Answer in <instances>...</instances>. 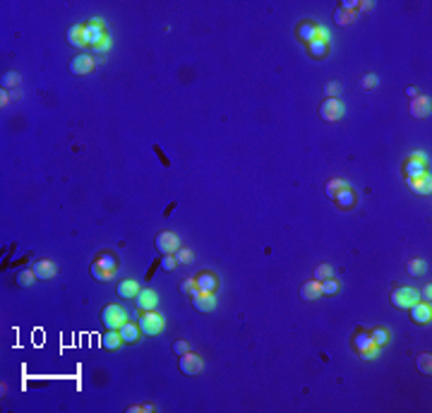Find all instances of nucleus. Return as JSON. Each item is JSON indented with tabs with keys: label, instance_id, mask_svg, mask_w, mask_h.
I'll list each match as a JSON object with an SVG mask.
<instances>
[{
	"label": "nucleus",
	"instance_id": "12",
	"mask_svg": "<svg viewBox=\"0 0 432 413\" xmlns=\"http://www.w3.org/2000/svg\"><path fill=\"white\" fill-rule=\"evenodd\" d=\"M192 305L199 312H211V310H216V295L214 293H197V295H192Z\"/></svg>",
	"mask_w": 432,
	"mask_h": 413
},
{
	"label": "nucleus",
	"instance_id": "45",
	"mask_svg": "<svg viewBox=\"0 0 432 413\" xmlns=\"http://www.w3.org/2000/svg\"><path fill=\"white\" fill-rule=\"evenodd\" d=\"M420 295L425 298V303H430V298H432V286H430V284H428V286L423 289V293H420Z\"/></svg>",
	"mask_w": 432,
	"mask_h": 413
},
{
	"label": "nucleus",
	"instance_id": "41",
	"mask_svg": "<svg viewBox=\"0 0 432 413\" xmlns=\"http://www.w3.org/2000/svg\"><path fill=\"white\" fill-rule=\"evenodd\" d=\"M180 289H183V293H190V295H197V293H199L197 279H185V281L180 284Z\"/></svg>",
	"mask_w": 432,
	"mask_h": 413
},
{
	"label": "nucleus",
	"instance_id": "46",
	"mask_svg": "<svg viewBox=\"0 0 432 413\" xmlns=\"http://www.w3.org/2000/svg\"><path fill=\"white\" fill-rule=\"evenodd\" d=\"M7 101H10V94H7V89H2V91H0V103L7 106Z\"/></svg>",
	"mask_w": 432,
	"mask_h": 413
},
{
	"label": "nucleus",
	"instance_id": "4",
	"mask_svg": "<svg viewBox=\"0 0 432 413\" xmlns=\"http://www.w3.org/2000/svg\"><path fill=\"white\" fill-rule=\"evenodd\" d=\"M420 300V293L415 289H408V286H403V289H396L392 293V303L398 308V310H411V305H415Z\"/></svg>",
	"mask_w": 432,
	"mask_h": 413
},
{
	"label": "nucleus",
	"instance_id": "42",
	"mask_svg": "<svg viewBox=\"0 0 432 413\" xmlns=\"http://www.w3.org/2000/svg\"><path fill=\"white\" fill-rule=\"evenodd\" d=\"M96 262H99V264H101L104 269H111V272L116 269V259H113V257H111L108 252H106V255H101V257H99Z\"/></svg>",
	"mask_w": 432,
	"mask_h": 413
},
{
	"label": "nucleus",
	"instance_id": "31",
	"mask_svg": "<svg viewBox=\"0 0 432 413\" xmlns=\"http://www.w3.org/2000/svg\"><path fill=\"white\" fill-rule=\"evenodd\" d=\"M372 341L377 344V346H384V344H389V339H392V334L387 329H382V327H377V329H372Z\"/></svg>",
	"mask_w": 432,
	"mask_h": 413
},
{
	"label": "nucleus",
	"instance_id": "33",
	"mask_svg": "<svg viewBox=\"0 0 432 413\" xmlns=\"http://www.w3.org/2000/svg\"><path fill=\"white\" fill-rule=\"evenodd\" d=\"M418 370L423 375H430L432 372V356L430 353H420L418 356Z\"/></svg>",
	"mask_w": 432,
	"mask_h": 413
},
{
	"label": "nucleus",
	"instance_id": "29",
	"mask_svg": "<svg viewBox=\"0 0 432 413\" xmlns=\"http://www.w3.org/2000/svg\"><path fill=\"white\" fill-rule=\"evenodd\" d=\"M319 289H322V295H334V293H339V281L334 276L324 279V281H319Z\"/></svg>",
	"mask_w": 432,
	"mask_h": 413
},
{
	"label": "nucleus",
	"instance_id": "17",
	"mask_svg": "<svg viewBox=\"0 0 432 413\" xmlns=\"http://www.w3.org/2000/svg\"><path fill=\"white\" fill-rule=\"evenodd\" d=\"M322 295V289H319V281H305L303 284V289H300V298L305 300V303H312V300H317Z\"/></svg>",
	"mask_w": 432,
	"mask_h": 413
},
{
	"label": "nucleus",
	"instance_id": "21",
	"mask_svg": "<svg viewBox=\"0 0 432 413\" xmlns=\"http://www.w3.org/2000/svg\"><path fill=\"white\" fill-rule=\"evenodd\" d=\"M101 344H104V348H108V351H116V348H120V344H125V341H122V336H120L118 329H108L106 334H104Z\"/></svg>",
	"mask_w": 432,
	"mask_h": 413
},
{
	"label": "nucleus",
	"instance_id": "36",
	"mask_svg": "<svg viewBox=\"0 0 432 413\" xmlns=\"http://www.w3.org/2000/svg\"><path fill=\"white\" fill-rule=\"evenodd\" d=\"M324 94H327V99H339V94H341V84L339 82H327L324 84Z\"/></svg>",
	"mask_w": 432,
	"mask_h": 413
},
{
	"label": "nucleus",
	"instance_id": "6",
	"mask_svg": "<svg viewBox=\"0 0 432 413\" xmlns=\"http://www.w3.org/2000/svg\"><path fill=\"white\" fill-rule=\"evenodd\" d=\"M319 116H322V120L334 123V120H339V118L344 116V103H341L339 99H327V101L319 106Z\"/></svg>",
	"mask_w": 432,
	"mask_h": 413
},
{
	"label": "nucleus",
	"instance_id": "15",
	"mask_svg": "<svg viewBox=\"0 0 432 413\" xmlns=\"http://www.w3.org/2000/svg\"><path fill=\"white\" fill-rule=\"evenodd\" d=\"M197 289H199V293H216V289H219V281H216V276H214V274L204 272V274H199V276H197Z\"/></svg>",
	"mask_w": 432,
	"mask_h": 413
},
{
	"label": "nucleus",
	"instance_id": "32",
	"mask_svg": "<svg viewBox=\"0 0 432 413\" xmlns=\"http://www.w3.org/2000/svg\"><path fill=\"white\" fill-rule=\"evenodd\" d=\"M370 346H377V344L372 341L370 334H363V331H360V334L355 336V348H358V351H365V348H370Z\"/></svg>",
	"mask_w": 432,
	"mask_h": 413
},
{
	"label": "nucleus",
	"instance_id": "16",
	"mask_svg": "<svg viewBox=\"0 0 432 413\" xmlns=\"http://www.w3.org/2000/svg\"><path fill=\"white\" fill-rule=\"evenodd\" d=\"M411 113H413V118H425V116H430V99H428V96H415L413 103H411Z\"/></svg>",
	"mask_w": 432,
	"mask_h": 413
},
{
	"label": "nucleus",
	"instance_id": "48",
	"mask_svg": "<svg viewBox=\"0 0 432 413\" xmlns=\"http://www.w3.org/2000/svg\"><path fill=\"white\" fill-rule=\"evenodd\" d=\"M406 96H411V99H415V96H418V91H415V86H406Z\"/></svg>",
	"mask_w": 432,
	"mask_h": 413
},
{
	"label": "nucleus",
	"instance_id": "38",
	"mask_svg": "<svg viewBox=\"0 0 432 413\" xmlns=\"http://www.w3.org/2000/svg\"><path fill=\"white\" fill-rule=\"evenodd\" d=\"M358 353H360V358H363V361H377V358H380V346H370V348L358 351Z\"/></svg>",
	"mask_w": 432,
	"mask_h": 413
},
{
	"label": "nucleus",
	"instance_id": "40",
	"mask_svg": "<svg viewBox=\"0 0 432 413\" xmlns=\"http://www.w3.org/2000/svg\"><path fill=\"white\" fill-rule=\"evenodd\" d=\"M377 82H380V80H377V75H365V77L360 80V86H363L365 91H372V89L377 86Z\"/></svg>",
	"mask_w": 432,
	"mask_h": 413
},
{
	"label": "nucleus",
	"instance_id": "2",
	"mask_svg": "<svg viewBox=\"0 0 432 413\" xmlns=\"http://www.w3.org/2000/svg\"><path fill=\"white\" fill-rule=\"evenodd\" d=\"M428 156L423 154V152H415V154H411V159L406 161V178L408 180H415V178H423V175H428Z\"/></svg>",
	"mask_w": 432,
	"mask_h": 413
},
{
	"label": "nucleus",
	"instance_id": "23",
	"mask_svg": "<svg viewBox=\"0 0 432 413\" xmlns=\"http://www.w3.org/2000/svg\"><path fill=\"white\" fill-rule=\"evenodd\" d=\"M137 293H139V284L132 281V279H125V281H120L118 284V295L120 298H135Z\"/></svg>",
	"mask_w": 432,
	"mask_h": 413
},
{
	"label": "nucleus",
	"instance_id": "43",
	"mask_svg": "<svg viewBox=\"0 0 432 413\" xmlns=\"http://www.w3.org/2000/svg\"><path fill=\"white\" fill-rule=\"evenodd\" d=\"M188 351H190L188 341H175V344H173V353H175V356H183V353H188Z\"/></svg>",
	"mask_w": 432,
	"mask_h": 413
},
{
	"label": "nucleus",
	"instance_id": "7",
	"mask_svg": "<svg viewBox=\"0 0 432 413\" xmlns=\"http://www.w3.org/2000/svg\"><path fill=\"white\" fill-rule=\"evenodd\" d=\"M180 248V241H178V236L175 233H171V231H161L156 236V250L161 255H175V250Z\"/></svg>",
	"mask_w": 432,
	"mask_h": 413
},
{
	"label": "nucleus",
	"instance_id": "8",
	"mask_svg": "<svg viewBox=\"0 0 432 413\" xmlns=\"http://www.w3.org/2000/svg\"><path fill=\"white\" fill-rule=\"evenodd\" d=\"M70 72L72 75H89V72H94V58L89 53H77L70 60Z\"/></svg>",
	"mask_w": 432,
	"mask_h": 413
},
{
	"label": "nucleus",
	"instance_id": "25",
	"mask_svg": "<svg viewBox=\"0 0 432 413\" xmlns=\"http://www.w3.org/2000/svg\"><path fill=\"white\" fill-rule=\"evenodd\" d=\"M91 276H94L96 281H108V279H113V272H111V269H104L99 262H94V264H91Z\"/></svg>",
	"mask_w": 432,
	"mask_h": 413
},
{
	"label": "nucleus",
	"instance_id": "20",
	"mask_svg": "<svg viewBox=\"0 0 432 413\" xmlns=\"http://www.w3.org/2000/svg\"><path fill=\"white\" fill-rule=\"evenodd\" d=\"M334 200H336V205L341 206V209H351L355 205V192L351 188H344V190H339L334 195Z\"/></svg>",
	"mask_w": 432,
	"mask_h": 413
},
{
	"label": "nucleus",
	"instance_id": "3",
	"mask_svg": "<svg viewBox=\"0 0 432 413\" xmlns=\"http://www.w3.org/2000/svg\"><path fill=\"white\" fill-rule=\"evenodd\" d=\"M101 322L106 325V329H120L127 322V312L122 305H108L101 312Z\"/></svg>",
	"mask_w": 432,
	"mask_h": 413
},
{
	"label": "nucleus",
	"instance_id": "14",
	"mask_svg": "<svg viewBox=\"0 0 432 413\" xmlns=\"http://www.w3.org/2000/svg\"><path fill=\"white\" fill-rule=\"evenodd\" d=\"M298 36H300V41L312 43L314 39H319V24H312V22L298 24Z\"/></svg>",
	"mask_w": 432,
	"mask_h": 413
},
{
	"label": "nucleus",
	"instance_id": "30",
	"mask_svg": "<svg viewBox=\"0 0 432 413\" xmlns=\"http://www.w3.org/2000/svg\"><path fill=\"white\" fill-rule=\"evenodd\" d=\"M334 276V267L331 264H319L314 269V281H324V279H331Z\"/></svg>",
	"mask_w": 432,
	"mask_h": 413
},
{
	"label": "nucleus",
	"instance_id": "39",
	"mask_svg": "<svg viewBox=\"0 0 432 413\" xmlns=\"http://www.w3.org/2000/svg\"><path fill=\"white\" fill-rule=\"evenodd\" d=\"M178 267V259L173 257V255H163V259H161V269L163 272H173Z\"/></svg>",
	"mask_w": 432,
	"mask_h": 413
},
{
	"label": "nucleus",
	"instance_id": "5",
	"mask_svg": "<svg viewBox=\"0 0 432 413\" xmlns=\"http://www.w3.org/2000/svg\"><path fill=\"white\" fill-rule=\"evenodd\" d=\"M108 34L104 32V22L99 19V17H94L89 24H84V41H86V46H99V43L104 41Z\"/></svg>",
	"mask_w": 432,
	"mask_h": 413
},
{
	"label": "nucleus",
	"instance_id": "1",
	"mask_svg": "<svg viewBox=\"0 0 432 413\" xmlns=\"http://www.w3.org/2000/svg\"><path fill=\"white\" fill-rule=\"evenodd\" d=\"M166 329V320L154 312V310H149V312H144L142 317H139V331L142 334H147V336H156L161 331Z\"/></svg>",
	"mask_w": 432,
	"mask_h": 413
},
{
	"label": "nucleus",
	"instance_id": "26",
	"mask_svg": "<svg viewBox=\"0 0 432 413\" xmlns=\"http://www.w3.org/2000/svg\"><path fill=\"white\" fill-rule=\"evenodd\" d=\"M344 188H351V185H348L346 180H341V178H331V180L327 183V195L334 197V195H336L339 190H344Z\"/></svg>",
	"mask_w": 432,
	"mask_h": 413
},
{
	"label": "nucleus",
	"instance_id": "13",
	"mask_svg": "<svg viewBox=\"0 0 432 413\" xmlns=\"http://www.w3.org/2000/svg\"><path fill=\"white\" fill-rule=\"evenodd\" d=\"M34 274H36V279H53L55 274H58V269H55V264L51 262V259H39V262H34Z\"/></svg>",
	"mask_w": 432,
	"mask_h": 413
},
{
	"label": "nucleus",
	"instance_id": "47",
	"mask_svg": "<svg viewBox=\"0 0 432 413\" xmlns=\"http://www.w3.org/2000/svg\"><path fill=\"white\" fill-rule=\"evenodd\" d=\"M360 10H375V2H358Z\"/></svg>",
	"mask_w": 432,
	"mask_h": 413
},
{
	"label": "nucleus",
	"instance_id": "9",
	"mask_svg": "<svg viewBox=\"0 0 432 413\" xmlns=\"http://www.w3.org/2000/svg\"><path fill=\"white\" fill-rule=\"evenodd\" d=\"M135 303H137V308H139L142 312H149V310H154V308L158 305L156 291H152V289H139V293L135 295Z\"/></svg>",
	"mask_w": 432,
	"mask_h": 413
},
{
	"label": "nucleus",
	"instance_id": "24",
	"mask_svg": "<svg viewBox=\"0 0 432 413\" xmlns=\"http://www.w3.org/2000/svg\"><path fill=\"white\" fill-rule=\"evenodd\" d=\"M308 48H310V55H312V58H324V55H327L329 43L322 41V39H314L312 43H308Z\"/></svg>",
	"mask_w": 432,
	"mask_h": 413
},
{
	"label": "nucleus",
	"instance_id": "18",
	"mask_svg": "<svg viewBox=\"0 0 432 413\" xmlns=\"http://www.w3.org/2000/svg\"><path fill=\"white\" fill-rule=\"evenodd\" d=\"M408 188L418 195H430L432 192V180H430V173L423 175V178H415V180H408Z\"/></svg>",
	"mask_w": 432,
	"mask_h": 413
},
{
	"label": "nucleus",
	"instance_id": "27",
	"mask_svg": "<svg viewBox=\"0 0 432 413\" xmlns=\"http://www.w3.org/2000/svg\"><path fill=\"white\" fill-rule=\"evenodd\" d=\"M34 279H36V274H34V269H22V272L17 274V284H19L22 289H27V286H32V284H34Z\"/></svg>",
	"mask_w": 432,
	"mask_h": 413
},
{
	"label": "nucleus",
	"instance_id": "10",
	"mask_svg": "<svg viewBox=\"0 0 432 413\" xmlns=\"http://www.w3.org/2000/svg\"><path fill=\"white\" fill-rule=\"evenodd\" d=\"M202 368H204V361L197 356V353H183L180 356V370L185 372V375H199L202 372Z\"/></svg>",
	"mask_w": 432,
	"mask_h": 413
},
{
	"label": "nucleus",
	"instance_id": "37",
	"mask_svg": "<svg viewBox=\"0 0 432 413\" xmlns=\"http://www.w3.org/2000/svg\"><path fill=\"white\" fill-rule=\"evenodd\" d=\"M22 82V77L17 75V72H5V77H2V89H7V86H19Z\"/></svg>",
	"mask_w": 432,
	"mask_h": 413
},
{
	"label": "nucleus",
	"instance_id": "28",
	"mask_svg": "<svg viewBox=\"0 0 432 413\" xmlns=\"http://www.w3.org/2000/svg\"><path fill=\"white\" fill-rule=\"evenodd\" d=\"M173 257L178 259V264H192V262H195V255H192L190 248H178Z\"/></svg>",
	"mask_w": 432,
	"mask_h": 413
},
{
	"label": "nucleus",
	"instance_id": "19",
	"mask_svg": "<svg viewBox=\"0 0 432 413\" xmlns=\"http://www.w3.org/2000/svg\"><path fill=\"white\" fill-rule=\"evenodd\" d=\"M68 41H70L72 48H77V51H82V48L86 46V41H84V27H82V24H75V27L68 32Z\"/></svg>",
	"mask_w": 432,
	"mask_h": 413
},
{
	"label": "nucleus",
	"instance_id": "11",
	"mask_svg": "<svg viewBox=\"0 0 432 413\" xmlns=\"http://www.w3.org/2000/svg\"><path fill=\"white\" fill-rule=\"evenodd\" d=\"M411 315H413V322L415 325H430L432 320V310H430V303H415L411 305Z\"/></svg>",
	"mask_w": 432,
	"mask_h": 413
},
{
	"label": "nucleus",
	"instance_id": "44",
	"mask_svg": "<svg viewBox=\"0 0 432 413\" xmlns=\"http://www.w3.org/2000/svg\"><path fill=\"white\" fill-rule=\"evenodd\" d=\"M108 48H111V36H106L104 41H101V43H99V46H96V53H106Z\"/></svg>",
	"mask_w": 432,
	"mask_h": 413
},
{
	"label": "nucleus",
	"instance_id": "22",
	"mask_svg": "<svg viewBox=\"0 0 432 413\" xmlns=\"http://www.w3.org/2000/svg\"><path fill=\"white\" fill-rule=\"evenodd\" d=\"M118 331H120V336H122V341H125V344H135V341L139 339V325L125 322Z\"/></svg>",
	"mask_w": 432,
	"mask_h": 413
},
{
	"label": "nucleus",
	"instance_id": "34",
	"mask_svg": "<svg viewBox=\"0 0 432 413\" xmlns=\"http://www.w3.org/2000/svg\"><path fill=\"white\" fill-rule=\"evenodd\" d=\"M355 17H358L355 12H346V10H339V12L334 15V19H336V24H339V27H346V24H351Z\"/></svg>",
	"mask_w": 432,
	"mask_h": 413
},
{
	"label": "nucleus",
	"instance_id": "35",
	"mask_svg": "<svg viewBox=\"0 0 432 413\" xmlns=\"http://www.w3.org/2000/svg\"><path fill=\"white\" fill-rule=\"evenodd\" d=\"M423 272H425V262L423 259H411L408 262V274L411 276H423Z\"/></svg>",
	"mask_w": 432,
	"mask_h": 413
}]
</instances>
